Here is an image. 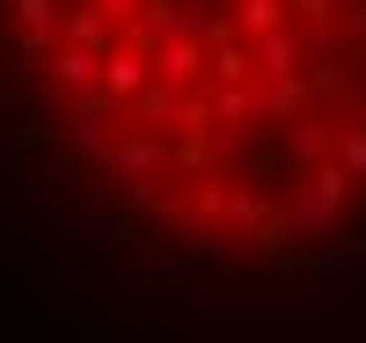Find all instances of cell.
<instances>
[{"instance_id":"cell-1","label":"cell","mask_w":366,"mask_h":343,"mask_svg":"<svg viewBox=\"0 0 366 343\" xmlns=\"http://www.w3.org/2000/svg\"><path fill=\"white\" fill-rule=\"evenodd\" d=\"M44 81V168L88 241H132L125 205L176 227L162 270H227L264 241L322 270L366 190V0H8Z\"/></svg>"},{"instance_id":"cell-2","label":"cell","mask_w":366,"mask_h":343,"mask_svg":"<svg viewBox=\"0 0 366 343\" xmlns=\"http://www.w3.org/2000/svg\"><path fill=\"white\" fill-rule=\"evenodd\" d=\"M22 292L37 300V314H44V322H66V314H74V292H81V277H74L66 263H59V270H29V277H22Z\"/></svg>"}]
</instances>
